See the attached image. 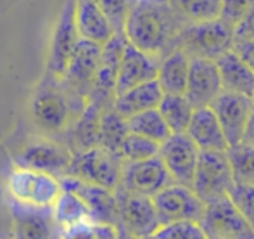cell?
I'll return each instance as SVG.
<instances>
[{"label":"cell","instance_id":"cell-1","mask_svg":"<svg viewBox=\"0 0 254 239\" xmlns=\"http://www.w3.org/2000/svg\"><path fill=\"white\" fill-rule=\"evenodd\" d=\"M180 14L171 3L161 0H137L125 21L123 35L128 44L156 58H163L177 47V38L184 26Z\"/></svg>","mask_w":254,"mask_h":239},{"label":"cell","instance_id":"cell-2","mask_svg":"<svg viewBox=\"0 0 254 239\" xmlns=\"http://www.w3.org/2000/svg\"><path fill=\"white\" fill-rule=\"evenodd\" d=\"M5 189L12 203L38 210L52 208L57 196L63 191L57 177L23 166H16L10 172Z\"/></svg>","mask_w":254,"mask_h":239},{"label":"cell","instance_id":"cell-3","mask_svg":"<svg viewBox=\"0 0 254 239\" xmlns=\"http://www.w3.org/2000/svg\"><path fill=\"white\" fill-rule=\"evenodd\" d=\"M123 163L125 161L120 155L107 151L101 146H95L87 151L73 153V158L64 177H73L87 184L114 191L120 185Z\"/></svg>","mask_w":254,"mask_h":239},{"label":"cell","instance_id":"cell-4","mask_svg":"<svg viewBox=\"0 0 254 239\" xmlns=\"http://www.w3.org/2000/svg\"><path fill=\"white\" fill-rule=\"evenodd\" d=\"M232 42H234V30L221 19H214L184 26L177 38V47L185 51L190 58L214 61L232 47Z\"/></svg>","mask_w":254,"mask_h":239},{"label":"cell","instance_id":"cell-5","mask_svg":"<svg viewBox=\"0 0 254 239\" xmlns=\"http://www.w3.org/2000/svg\"><path fill=\"white\" fill-rule=\"evenodd\" d=\"M234 185L227 151H199L190 189L204 203L225 198Z\"/></svg>","mask_w":254,"mask_h":239},{"label":"cell","instance_id":"cell-6","mask_svg":"<svg viewBox=\"0 0 254 239\" xmlns=\"http://www.w3.org/2000/svg\"><path fill=\"white\" fill-rule=\"evenodd\" d=\"M118 203V227L138 239L151 238L161 226L149 196L133 194L121 187L114 189Z\"/></svg>","mask_w":254,"mask_h":239},{"label":"cell","instance_id":"cell-7","mask_svg":"<svg viewBox=\"0 0 254 239\" xmlns=\"http://www.w3.org/2000/svg\"><path fill=\"white\" fill-rule=\"evenodd\" d=\"M152 205L159 224L182 222L190 220L199 222L202 219L206 203L197 198L190 187L180 184H171L152 196Z\"/></svg>","mask_w":254,"mask_h":239},{"label":"cell","instance_id":"cell-8","mask_svg":"<svg viewBox=\"0 0 254 239\" xmlns=\"http://www.w3.org/2000/svg\"><path fill=\"white\" fill-rule=\"evenodd\" d=\"M71 158H73V151L67 146L51 139H35L21 149L14 161L16 166L37 170L61 179L66 175Z\"/></svg>","mask_w":254,"mask_h":239},{"label":"cell","instance_id":"cell-9","mask_svg":"<svg viewBox=\"0 0 254 239\" xmlns=\"http://www.w3.org/2000/svg\"><path fill=\"white\" fill-rule=\"evenodd\" d=\"M199 226L207 238L254 239V231L248 226V222L242 219L227 196L206 203Z\"/></svg>","mask_w":254,"mask_h":239},{"label":"cell","instance_id":"cell-10","mask_svg":"<svg viewBox=\"0 0 254 239\" xmlns=\"http://www.w3.org/2000/svg\"><path fill=\"white\" fill-rule=\"evenodd\" d=\"M31 116L45 132H61L69 125L71 106L59 85L44 81L31 99Z\"/></svg>","mask_w":254,"mask_h":239},{"label":"cell","instance_id":"cell-11","mask_svg":"<svg viewBox=\"0 0 254 239\" xmlns=\"http://www.w3.org/2000/svg\"><path fill=\"white\" fill-rule=\"evenodd\" d=\"M78 40H80V35L74 26V0H66L63 9H61L59 17H57L51 38L47 61L49 77L57 78V80L63 78Z\"/></svg>","mask_w":254,"mask_h":239},{"label":"cell","instance_id":"cell-12","mask_svg":"<svg viewBox=\"0 0 254 239\" xmlns=\"http://www.w3.org/2000/svg\"><path fill=\"white\" fill-rule=\"evenodd\" d=\"M175 184L190 187L197 166L199 149L187 137V134H171L157 153Z\"/></svg>","mask_w":254,"mask_h":239},{"label":"cell","instance_id":"cell-13","mask_svg":"<svg viewBox=\"0 0 254 239\" xmlns=\"http://www.w3.org/2000/svg\"><path fill=\"white\" fill-rule=\"evenodd\" d=\"M175 184L168 170L164 168L159 156H154L144 161H125L121 170V180L118 187L133 194L152 198L164 187Z\"/></svg>","mask_w":254,"mask_h":239},{"label":"cell","instance_id":"cell-14","mask_svg":"<svg viewBox=\"0 0 254 239\" xmlns=\"http://www.w3.org/2000/svg\"><path fill=\"white\" fill-rule=\"evenodd\" d=\"M101 47L102 45L80 38L71 54L66 71L61 78V81H64L71 92L83 99H88L92 87H94L95 71H97L99 58H101Z\"/></svg>","mask_w":254,"mask_h":239},{"label":"cell","instance_id":"cell-15","mask_svg":"<svg viewBox=\"0 0 254 239\" xmlns=\"http://www.w3.org/2000/svg\"><path fill=\"white\" fill-rule=\"evenodd\" d=\"M61 187L71 191L85 203L88 210V219L94 224L118 227V203L114 191L87 184L73 177H61Z\"/></svg>","mask_w":254,"mask_h":239},{"label":"cell","instance_id":"cell-16","mask_svg":"<svg viewBox=\"0 0 254 239\" xmlns=\"http://www.w3.org/2000/svg\"><path fill=\"white\" fill-rule=\"evenodd\" d=\"M209 108L216 116L221 130H223L228 148L239 144L242 141V135H244L249 115L254 108L253 99L246 97V95L230 94V92H221L211 102Z\"/></svg>","mask_w":254,"mask_h":239},{"label":"cell","instance_id":"cell-17","mask_svg":"<svg viewBox=\"0 0 254 239\" xmlns=\"http://www.w3.org/2000/svg\"><path fill=\"white\" fill-rule=\"evenodd\" d=\"M127 38L123 33H114L109 40L101 47V58L95 71V80L88 99L101 102L102 106H113L114 85H116L118 68H120L121 54H123Z\"/></svg>","mask_w":254,"mask_h":239},{"label":"cell","instance_id":"cell-18","mask_svg":"<svg viewBox=\"0 0 254 239\" xmlns=\"http://www.w3.org/2000/svg\"><path fill=\"white\" fill-rule=\"evenodd\" d=\"M223 92L216 63L206 58H190L185 99L192 108H209L211 102Z\"/></svg>","mask_w":254,"mask_h":239},{"label":"cell","instance_id":"cell-19","mask_svg":"<svg viewBox=\"0 0 254 239\" xmlns=\"http://www.w3.org/2000/svg\"><path fill=\"white\" fill-rule=\"evenodd\" d=\"M157 66H159V58L147 54L127 42L123 54H121L120 68H118L114 95L128 90L135 85L156 80Z\"/></svg>","mask_w":254,"mask_h":239},{"label":"cell","instance_id":"cell-20","mask_svg":"<svg viewBox=\"0 0 254 239\" xmlns=\"http://www.w3.org/2000/svg\"><path fill=\"white\" fill-rule=\"evenodd\" d=\"M12 239H59V229L52 219V210L28 208L10 201Z\"/></svg>","mask_w":254,"mask_h":239},{"label":"cell","instance_id":"cell-21","mask_svg":"<svg viewBox=\"0 0 254 239\" xmlns=\"http://www.w3.org/2000/svg\"><path fill=\"white\" fill-rule=\"evenodd\" d=\"M223 92L251 97L254 94V71L232 49L214 59Z\"/></svg>","mask_w":254,"mask_h":239},{"label":"cell","instance_id":"cell-22","mask_svg":"<svg viewBox=\"0 0 254 239\" xmlns=\"http://www.w3.org/2000/svg\"><path fill=\"white\" fill-rule=\"evenodd\" d=\"M187 137L195 144L199 151H221L228 149L227 139L223 135L220 123H218L211 108H197L190 118L187 130Z\"/></svg>","mask_w":254,"mask_h":239},{"label":"cell","instance_id":"cell-23","mask_svg":"<svg viewBox=\"0 0 254 239\" xmlns=\"http://www.w3.org/2000/svg\"><path fill=\"white\" fill-rule=\"evenodd\" d=\"M74 26L83 40L104 45L114 35L95 0H74Z\"/></svg>","mask_w":254,"mask_h":239},{"label":"cell","instance_id":"cell-24","mask_svg":"<svg viewBox=\"0 0 254 239\" xmlns=\"http://www.w3.org/2000/svg\"><path fill=\"white\" fill-rule=\"evenodd\" d=\"M190 56L182 49H173L159 59L156 81L163 94L184 95L187 88Z\"/></svg>","mask_w":254,"mask_h":239},{"label":"cell","instance_id":"cell-25","mask_svg":"<svg viewBox=\"0 0 254 239\" xmlns=\"http://www.w3.org/2000/svg\"><path fill=\"white\" fill-rule=\"evenodd\" d=\"M161 97H163V90L156 80H151L114 95L113 109L125 120H128L138 113L156 109Z\"/></svg>","mask_w":254,"mask_h":239},{"label":"cell","instance_id":"cell-26","mask_svg":"<svg viewBox=\"0 0 254 239\" xmlns=\"http://www.w3.org/2000/svg\"><path fill=\"white\" fill-rule=\"evenodd\" d=\"M106 109L101 102L88 99L85 108L78 115L76 121L71 127V146L73 153L87 151L99 146V125H101V115Z\"/></svg>","mask_w":254,"mask_h":239},{"label":"cell","instance_id":"cell-27","mask_svg":"<svg viewBox=\"0 0 254 239\" xmlns=\"http://www.w3.org/2000/svg\"><path fill=\"white\" fill-rule=\"evenodd\" d=\"M52 219L59 233L69 229L73 226H78L81 222H87L88 219V210L85 203L78 198L74 192L63 189L61 194L57 196L56 203L52 205Z\"/></svg>","mask_w":254,"mask_h":239},{"label":"cell","instance_id":"cell-28","mask_svg":"<svg viewBox=\"0 0 254 239\" xmlns=\"http://www.w3.org/2000/svg\"><path fill=\"white\" fill-rule=\"evenodd\" d=\"M157 111L163 116L171 134H185L192 115H194V108L185 99V95L170 94H163L159 104H157Z\"/></svg>","mask_w":254,"mask_h":239},{"label":"cell","instance_id":"cell-29","mask_svg":"<svg viewBox=\"0 0 254 239\" xmlns=\"http://www.w3.org/2000/svg\"><path fill=\"white\" fill-rule=\"evenodd\" d=\"M128 135V125L123 116H120L113 109V106L106 108L101 115L99 125V146L111 153L120 155L121 144Z\"/></svg>","mask_w":254,"mask_h":239},{"label":"cell","instance_id":"cell-30","mask_svg":"<svg viewBox=\"0 0 254 239\" xmlns=\"http://www.w3.org/2000/svg\"><path fill=\"white\" fill-rule=\"evenodd\" d=\"M127 125H128V132L142 135L145 139H151V141L157 142V144H163L171 135L170 128L164 123L163 116L159 115L157 108L131 116V118L127 120Z\"/></svg>","mask_w":254,"mask_h":239},{"label":"cell","instance_id":"cell-31","mask_svg":"<svg viewBox=\"0 0 254 239\" xmlns=\"http://www.w3.org/2000/svg\"><path fill=\"white\" fill-rule=\"evenodd\" d=\"M170 3L187 24L214 21L221 10V0H171Z\"/></svg>","mask_w":254,"mask_h":239},{"label":"cell","instance_id":"cell-32","mask_svg":"<svg viewBox=\"0 0 254 239\" xmlns=\"http://www.w3.org/2000/svg\"><path fill=\"white\" fill-rule=\"evenodd\" d=\"M234 184L254 185V148L239 142L227 149Z\"/></svg>","mask_w":254,"mask_h":239},{"label":"cell","instance_id":"cell-33","mask_svg":"<svg viewBox=\"0 0 254 239\" xmlns=\"http://www.w3.org/2000/svg\"><path fill=\"white\" fill-rule=\"evenodd\" d=\"M159 146L161 144L151 141V139L128 132L123 144H121L120 156L123 158V161H144V159H151L157 156Z\"/></svg>","mask_w":254,"mask_h":239},{"label":"cell","instance_id":"cell-34","mask_svg":"<svg viewBox=\"0 0 254 239\" xmlns=\"http://www.w3.org/2000/svg\"><path fill=\"white\" fill-rule=\"evenodd\" d=\"M151 238L152 239H207L206 233L199 226V222H190V220L161 224Z\"/></svg>","mask_w":254,"mask_h":239},{"label":"cell","instance_id":"cell-35","mask_svg":"<svg viewBox=\"0 0 254 239\" xmlns=\"http://www.w3.org/2000/svg\"><path fill=\"white\" fill-rule=\"evenodd\" d=\"M227 198L241 213L242 219L248 222V226L254 231V185L234 184L228 191Z\"/></svg>","mask_w":254,"mask_h":239},{"label":"cell","instance_id":"cell-36","mask_svg":"<svg viewBox=\"0 0 254 239\" xmlns=\"http://www.w3.org/2000/svg\"><path fill=\"white\" fill-rule=\"evenodd\" d=\"M95 2L106 16V19L109 21L114 33H123L125 21H127L128 12L135 0H95Z\"/></svg>","mask_w":254,"mask_h":239},{"label":"cell","instance_id":"cell-37","mask_svg":"<svg viewBox=\"0 0 254 239\" xmlns=\"http://www.w3.org/2000/svg\"><path fill=\"white\" fill-rule=\"evenodd\" d=\"M253 5L254 0H221V10L218 19L235 30V26L249 14Z\"/></svg>","mask_w":254,"mask_h":239},{"label":"cell","instance_id":"cell-38","mask_svg":"<svg viewBox=\"0 0 254 239\" xmlns=\"http://www.w3.org/2000/svg\"><path fill=\"white\" fill-rule=\"evenodd\" d=\"M234 40H251L254 42V5L249 14L235 26Z\"/></svg>","mask_w":254,"mask_h":239},{"label":"cell","instance_id":"cell-39","mask_svg":"<svg viewBox=\"0 0 254 239\" xmlns=\"http://www.w3.org/2000/svg\"><path fill=\"white\" fill-rule=\"evenodd\" d=\"M230 49L254 71V42H251V40H234L232 42Z\"/></svg>","mask_w":254,"mask_h":239},{"label":"cell","instance_id":"cell-40","mask_svg":"<svg viewBox=\"0 0 254 239\" xmlns=\"http://www.w3.org/2000/svg\"><path fill=\"white\" fill-rule=\"evenodd\" d=\"M116 234H118L116 227L95 224V236H94V239H116Z\"/></svg>","mask_w":254,"mask_h":239},{"label":"cell","instance_id":"cell-41","mask_svg":"<svg viewBox=\"0 0 254 239\" xmlns=\"http://www.w3.org/2000/svg\"><path fill=\"white\" fill-rule=\"evenodd\" d=\"M244 144L248 146H253L254 148V108L249 115V120H248V125H246V130H244V135H242V141Z\"/></svg>","mask_w":254,"mask_h":239},{"label":"cell","instance_id":"cell-42","mask_svg":"<svg viewBox=\"0 0 254 239\" xmlns=\"http://www.w3.org/2000/svg\"><path fill=\"white\" fill-rule=\"evenodd\" d=\"M116 239H138V238H135V236H131V234H128V233H125V231H121V229H118V234H116Z\"/></svg>","mask_w":254,"mask_h":239},{"label":"cell","instance_id":"cell-43","mask_svg":"<svg viewBox=\"0 0 254 239\" xmlns=\"http://www.w3.org/2000/svg\"><path fill=\"white\" fill-rule=\"evenodd\" d=\"M3 205V191H2V185H0V208Z\"/></svg>","mask_w":254,"mask_h":239},{"label":"cell","instance_id":"cell-44","mask_svg":"<svg viewBox=\"0 0 254 239\" xmlns=\"http://www.w3.org/2000/svg\"><path fill=\"white\" fill-rule=\"evenodd\" d=\"M207 239H216V238H207Z\"/></svg>","mask_w":254,"mask_h":239},{"label":"cell","instance_id":"cell-45","mask_svg":"<svg viewBox=\"0 0 254 239\" xmlns=\"http://www.w3.org/2000/svg\"><path fill=\"white\" fill-rule=\"evenodd\" d=\"M253 102H254V94H253Z\"/></svg>","mask_w":254,"mask_h":239},{"label":"cell","instance_id":"cell-46","mask_svg":"<svg viewBox=\"0 0 254 239\" xmlns=\"http://www.w3.org/2000/svg\"><path fill=\"white\" fill-rule=\"evenodd\" d=\"M147 239H152V238H147Z\"/></svg>","mask_w":254,"mask_h":239}]
</instances>
